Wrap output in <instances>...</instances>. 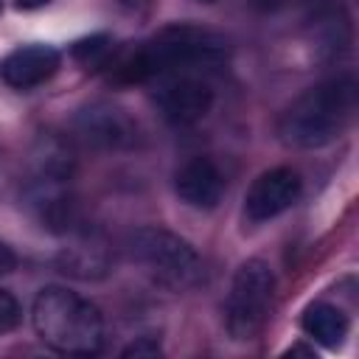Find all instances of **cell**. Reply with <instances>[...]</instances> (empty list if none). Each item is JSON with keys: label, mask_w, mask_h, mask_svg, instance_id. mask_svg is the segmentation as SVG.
I'll return each instance as SVG.
<instances>
[{"label": "cell", "mask_w": 359, "mask_h": 359, "mask_svg": "<svg viewBox=\"0 0 359 359\" xmlns=\"http://www.w3.org/2000/svg\"><path fill=\"white\" fill-rule=\"evenodd\" d=\"M22 320V309L17 303V297L6 289H0V334H8L20 325Z\"/></svg>", "instance_id": "15"}, {"label": "cell", "mask_w": 359, "mask_h": 359, "mask_svg": "<svg viewBox=\"0 0 359 359\" xmlns=\"http://www.w3.org/2000/svg\"><path fill=\"white\" fill-rule=\"evenodd\" d=\"M73 59L87 67V70H98V67H107L109 65V56H112V39L107 34H93L87 39H79L73 48H70Z\"/></svg>", "instance_id": "14"}, {"label": "cell", "mask_w": 359, "mask_h": 359, "mask_svg": "<svg viewBox=\"0 0 359 359\" xmlns=\"http://www.w3.org/2000/svg\"><path fill=\"white\" fill-rule=\"evenodd\" d=\"M14 3H17V8H22V11H36V8L48 6L50 0H14Z\"/></svg>", "instance_id": "18"}, {"label": "cell", "mask_w": 359, "mask_h": 359, "mask_svg": "<svg viewBox=\"0 0 359 359\" xmlns=\"http://www.w3.org/2000/svg\"><path fill=\"white\" fill-rule=\"evenodd\" d=\"M76 135L101 151H121V149H132L140 140V129L137 121L109 104V101H93L84 109H79L76 115Z\"/></svg>", "instance_id": "8"}, {"label": "cell", "mask_w": 359, "mask_h": 359, "mask_svg": "<svg viewBox=\"0 0 359 359\" xmlns=\"http://www.w3.org/2000/svg\"><path fill=\"white\" fill-rule=\"evenodd\" d=\"M59 50L45 42H31L8 50L0 59V81L11 90H31L48 81L59 70Z\"/></svg>", "instance_id": "10"}, {"label": "cell", "mask_w": 359, "mask_h": 359, "mask_svg": "<svg viewBox=\"0 0 359 359\" xmlns=\"http://www.w3.org/2000/svg\"><path fill=\"white\" fill-rule=\"evenodd\" d=\"M272 303H275L272 266L261 258L244 261L233 275L227 306H224V328L230 339L236 342L255 339L272 314Z\"/></svg>", "instance_id": "6"}, {"label": "cell", "mask_w": 359, "mask_h": 359, "mask_svg": "<svg viewBox=\"0 0 359 359\" xmlns=\"http://www.w3.org/2000/svg\"><path fill=\"white\" fill-rule=\"evenodd\" d=\"M76 160L62 137L42 135L31 151V177L25 182V202L34 219L50 233H70L76 222L73 202Z\"/></svg>", "instance_id": "4"}, {"label": "cell", "mask_w": 359, "mask_h": 359, "mask_svg": "<svg viewBox=\"0 0 359 359\" xmlns=\"http://www.w3.org/2000/svg\"><path fill=\"white\" fill-rule=\"evenodd\" d=\"M303 194V180L294 168L278 165L258 174L244 196V216L250 222H269L286 213Z\"/></svg>", "instance_id": "9"}, {"label": "cell", "mask_w": 359, "mask_h": 359, "mask_svg": "<svg viewBox=\"0 0 359 359\" xmlns=\"http://www.w3.org/2000/svg\"><path fill=\"white\" fill-rule=\"evenodd\" d=\"M0 3H3V0H0Z\"/></svg>", "instance_id": "20"}, {"label": "cell", "mask_w": 359, "mask_h": 359, "mask_svg": "<svg viewBox=\"0 0 359 359\" xmlns=\"http://www.w3.org/2000/svg\"><path fill=\"white\" fill-rule=\"evenodd\" d=\"M216 93L199 73H165L157 76L154 104L171 126H194L213 109Z\"/></svg>", "instance_id": "7"}, {"label": "cell", "mask_w": 359, "mask_h": 359, "mask_svg": "<svg viewBox=\"0 0 359 359\" xmlns=\"http://www.w3.org/2000/svg\"><path fill=\"white\" fill-rule=\"evenodd\" d=\"M180 202L196 210H213L224 196V174L210 157H194L174 174Z\"/></svg>", "instance_id": "11"}, {"label": "cell", "mask_w": 359, "mask_h": 359, "mask_svg": "<svg viewBox=\"0 0 359 359\" xmlns=\"http://www.w3.org/2000/svg\"><path fill=\"white\" fill-rule=\"evenodd\" d=\"M163 353V348H160V342H157V337H137L132 345H126L123 351H121V356L123 359H140V356H160Z\"/></svg>", "instance_id": "16"}, {"label": "cell", "mask_w": 359, "mask_h": 359, "mask_svg": "<svg viewBox=\"0 0 359 359\" xmlns=\"http://www.w3.org/2000/svg\"><path fill=\"white\" fill-rule=\"evenodd\" d=\"M202 3H213V0H202Z\"/></svg>", "instance_id": "19"}, {"label": "cell", "mask_w": 359, "mask_h": 359, "mask_svg": "<svg viewBox=\"0 0 359 359\" xmlns=\"http://www.w3.org/2000/svg\"><path fill=\"white\" fill-rule=\"evenodd\" d=\"M356 115V79L334 76L297 95L278 121V137L292 149H323L345 135Z\"/></svg>", "instance_id": "2"}, {"label": "cell", "mask_w": 359, "mask_h": 359, "mask_svg": "<svg viewBox=\"0 0 359 359\" xmlns=\"http://www.w3.org/2000/svg\"><path fill=\"white\" fill-rule=\"evenodd\" d=\"M56 266L65 275L79 278V280H101L112 269V255H109V247L104 244V238H98L93 233H79L70 238L67 247L59 250Z\"/></svg>", "instance_id": "12"}, {"label": "cell", "mask_w": 359, "mask_h": 359, "mask_svg": "<svg viewBox=\"0 0 359 359\" xmlns=\"http://www.w3.org/2000/svg\"><path fill=\"white\" fill-rule=\"evenodd\" d=\"M227 39L210 28L194 22H177L163 28L157 36L135 48L132 53L109 62V81L115 84H143L165 73H196L224 62Z\"/></svg>", "instance_id": "1"}, {"label": "cell", "mask_w": 359, "mask_h": 359, "mask_svg": "<svg viewBox=\"0 0 359 359\" xmlns=\"http://www.w3.org/2000/svg\"><path fill=\"white\" fill-rule=\"evenodd\" d=\"M14 264H17V258H14V252L0 241V275H6V272H11L14 269Z\"/></svg>", "instance_id": "17"}, {"label": "cell", "mask_w": 359, "mask_h": 359, "mask_svg": "<svg viewBox=\"0 0 359 359\" xmlns=\"http://www.w3.org/2000/svg\"><path fill=\"white\" fill-rule=\"evenodd\" d=\"M129 252L137 266L168 292H191L205 283L202 255L182 236L163 227H137L129 236Z\"/></svg>", "instance_id": "5"}, {"label": "cell", "mask_w": 359, "mask_h": 359, "mask_svg": "<svg viewBox=\"0 0 359 359\" xmlns=\"http://www.w3.org/2000/svg\"><path fill=\"white\" fill-rule=\"evenodd\" d=\"M36 337L67 356H93L104 348V317L95 303L65 286H45L31 306Z\"/></svg>", "instance_id": "3"}, {"label": "cell", "mask_w": 359, "mask_h": 359, "mask_svg": "<svg viewBox=\"0 0 359 359\" xmlns=\"http://www.w3.org/2000/svg\"><path fill=\"white\" fill-rule=\"evenodd\" d=\"M300 325H303V331H306L314 342H320L323 348H339V345L345 342L348 331H351L348 314H345L342 309L331 306V303H323V300L306 306Z\"/></svg>", "instance_id": "13"}]
</instances>
